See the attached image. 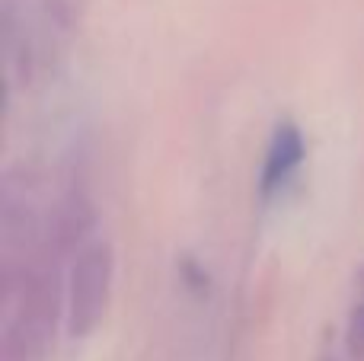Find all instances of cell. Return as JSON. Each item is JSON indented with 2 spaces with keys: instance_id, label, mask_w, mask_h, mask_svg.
Masks as SVG:
<instances>
[{
  "instance_id": "obj_1",
  "label": "cell",
  "mask_w": 364,
  "mask_h": 361,
  "mask_svg": "<svg viewBox=\"0 0 364 361\" xmlns=\"http://www.w3.org/2000/svg\"><path fill=\"white\" fill-rule=\"evenodd\" d=\"M38 234L4 240L0 361H45L55 343V275L36 249Z\"/></svg>"
},
{
  "instance_id": "obj_2",
  "label": "cell",
  "mask_w": 364,
  "mask_h": 361,
  "mask_svg": "<svg viewBox=\"0 0 364 361\" xmlns=\"http://www.w3.org/2000/svg\"><path fill=\"white\" fill-rule=\"evenodd\" d=\"M112 247L93 240L77 253L68 275V333L83 339L102 323L112 294Z\"/></svg>"
},
{
  "instance_id": "obj_3",
  "label": "cell",
  "mask_w": 364,
  "mask_h": 361,
  "mask_svg": "<svg viewBox=\"0 0 364 361\" xmlns=\"http://www.w3.org/2000/svg\"><path fill=\"white\" fill-rule=\"evenodd\" d=\"M304 160V138L294 125H278L272 134V144L265 151V166H262V192L272 195L278 192Z\"/></svg>"
},
{
  "instance_id": "obj_4",
  "label": "cell",
  "mask_w": 364,
  "mask_h": 361,
  "mask_svg": "<svg viewBox=\"0 0 364 361\" xmlns=\"http://www.w3.org/2000/svg\"><path fill=\"white\" fill-rule=\"evenodd\" d=\"M352 349H355V352H364V311H361V317H355V326H352Z\"/></svg>"
}]
</instances>
